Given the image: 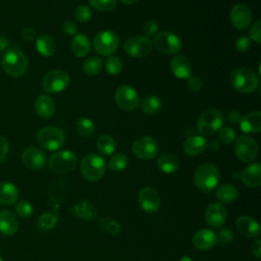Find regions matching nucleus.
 <instances>
[{
  "instance_id": "13",
  "label": "nucleus",
  "mask_w": 261,
  "mask_h": 261,
  "mask_svg": "<svg viewBox=\"0 0 261 261\" xmlns=\"http://www.w3.org/2000/svg\"><path fill=\"white\" fill-rule=\"evenodd\" d=\"M117 105L126 111L135 110L140 104V97L137 91L129 85H121L115 92Z\"/></svg>"
},
{
  "instance_id": "4",
  "label": "nucleus",
  "mask_w": 261,
  "mask_h": 261,
  "mask_svg": "<svg viewBox=\"0 0 261 261\" xmlns=\"http://www.w3.org/2000/svg\"><path fill=\"white\" fill-rule=\"evenodd\" d=\"M230 83L236 91L243 94H250L258 88L259 79L250 68L240 67L230 74Z\"/></svg>"
},
{
  "instance_id": "22",
  "label": "nucleus",
  "mask_w": 261,
  "mask_h": 261,
  "mask_svg": "<svg viewBox=\"0 0 261 261\" xmlns=\"http://www.w3.org/2000/svg\"><path fill=\"white\" fill-rule=\"evenodd\" d=\"M242 182L248 188H257L261 185V165L253 163L243 169L240 175Z\"/></svg>"
},
{
  "instance_id": "32",
  "label": "nucleus",
  "mask_w": 261,
  "mask_h": 261,
  "mask_svg": "<svg viewBox=\"0 0 261 261\" xmlns=\"http://www.w3.org/2000/svg\"><path fill=\"white\" fill-rule=\"evenodd\" d=\"M239 196V192L237 188L232 185L225 184L220 186L216 191V198L221 203H232L234 200H237Z\"/></svg>"
},
{
  "instance_id": "26",
  "label": "nucleus",
  "mask_w": 261,
  "mask_h": 261,
  "mask_svg": "<svg viewBox=\"0 0 261 261\" xmlns=\"http://www.w3.org/2000/svg\"><path fill=\"white\" fill-rule=\"evenodd\" d=\"M207 140L202 136L189 137L182 145L184 152L190 156H196L201 154L207 149Z\"/></svg>"
},
{
  "instance_id": "52",
  "label": "nucleus",
  "mask_w": 261,
  "mask_h": 261,
  "mask_svg": "<svg viewBox=\"0 0 261 261\" xmlns=\"http://www.w3.org/2000/svg\"><path fill=\"white\" fill-rule=\"evenodd\" d=\"M21 36H22V39L24 41H28V42H32V41L37 39V33L32 28L23 29V31L21 32Z\"/></svg>"
},
{
  "instance_id": "7",
  "label": "nucleus",
  "mask_w": 261,
  "mask_h": 261,
  "mask_svg": "<svg viewBox=\"0 0 261 261\" xmlns=\"http://www.w3.org/2000/svg\"><path fill=\"white\" fill-rule=\"evenodd\" d=\"M223 114L220 110L212 108L203 112L197 122L198 132L203 136H211L218 132L223 124Z\"/></svg>"
},
{
  "instance_id": "17",
  "label": "nucleus",
  "mask_w": 261,
  "mask_h": 261,
  "mask_svg": "<svg viewBox=\"0 0 261 261\" xmlns=\"http://www.w3.org/2000/svg\"><path fill=\"white\" fill-rule=\"evenodd\" d=\"M21 160L28 168L33 170H39L45 166L47 162V157L41 149L32 146L23 150L21 154Z\"/></svg>"
},
{
  "instance_id": "49",
  "label": "nucleus",
  "mask_w": 261,
  "mask_h": 261,
  "mask_svg": "<svg viewBox=\"0 0 261 261\" xmlns=\"http://www.w3.org/2000/svg\"><path fill=\"white\" fill-rule=\"evenodd\" d=\"M188 82H187V86L188 88L193 91V92H199L201 89H202V81L199 76L197 75H191L189 79H187Z\"/></svg>"
},
{
  "instance_id": "41",
  "label": "nucleus",
  "mask_w": 261,
  "mask_h": 261,
  "mask_svg": "<svg viewBox=\"0 0 261 261\" xmlns=\"http://www.w3.org/2000/svg\"><path fill=\"white\" fill-rule=\"evenodd\" d=\"M92 7L99 11H110L112 10L117 3V0H89Z\"/></svg>"
},
{
  "instance_id": "36",
  "label": "nucleus",
  "mask_w": 261,
  "mask_h": 261,
  "mask_svg": "<svg viewBox=\"0 0 261 261\" xmlns=\"http://www.w3.org/2000/svg\"><path fill=\"white\" fill-rule=\"evenodd\" d=\"M75 128H76L79 135H81L84 138H90L95 133V124L88 117H80L76 120Z\"/></svg>"
},
{
  "instance_id": "43",
  "label": "nucleus",
  "mask_w": 261,
  "mask_h": 261,
  "mask_svg": "<svg viewBox=\"0 0 261 261\" xmlns=\"http://www.w3.org/2000/svg\"><path fill=\"white\" fill-rule=\"evenodd\" d=\"M216 237H217V244L219 243L222 246H226L232 242L233 231L229 227H220V229L216 233Z\"/></svg>"
},
{
  "instance_id": "18",
  "label": "nucleus",
  "mask_w": 261,
  "mask_h": 261,
  "mask_svg": "<svg viewBox=\"0 0 261 261\" xmlns=\"http://www.w3.org/2000/svg\"><path fill=\"white\" fill-rule=\"evenodd\" d=\"M230 21L238 30L247 29L252 20V14L245 4H236L230 10Z\"/></svg>"
},
{
  "instance_id": "2",
  "label": "nucleus",
  "mask_w": 261,
  "mask_h": 261,
  "mask_svg": "<svg viewBox=\"0 0 261 261\" xmlns=\"http://www.w3.org/2000/svg\"><path fill=\"white\" fill-rule=\"evenodd\" d=\"M1 65L7 74L13 77H19L28 69V59L18 48H10L3 54Z\"/></svg>"
},
{
  "instance_id": "27",
  "label": "nucleus",
  "mask_w": 261,
  "mask_h": 261,
  "mask_svg": "<svg viewBox=\"0 0 261 261\" xmlns=\"http://www.w3.org/2000/svg\"><path fill=\"white\" fill-rule=\"evenodd\" d=\"M17 187L9 181H0V205H12L18 201Z\"/></svg>"
},
{
  "instance_id": "23",
  "label": "nucleus",
  "mask_w": 261,
  "mask_h": 261,
  "mask_svg": "<svg viewBox=\"0 0 261 261\" xmlns=\"http://www.w3.org/2000/svg\"><path fill=\"white\" fill-rule=\"evenodd\" d=\"M19 222L16 216L9 210H0V232L5 236H12L17 232Z\"/></svg>"
},
{
  "instance_id": "19",
  "label": "nucleus",
  "mask_w": 261,
  "mask_h": 261,
  "mask_svg": "<svg viewBox=\"0 0 261 261\" xmlns=\"http://www.w3.org/2000/svg\"><path fill=\"white\" fill-rule=\"evenodd\" d=\"M195 248L206 251L210 250L217 245V237L214 231L208 228H201L197 230L192 239Z\"/></svg>"
},
{
  "instance_id": "1",
  "label": "nucleus",
  "mask_w": 261,
  "mask_h": 261,
  "mask_svg": "<svg viewBox=\"0 0 261 261\" xmlns=\"http://www.w3.org/2000/svg\"><path fill=\"white\" fill-rule=\"evenodd\" d=\"M220 172L218 167L210 162L200 165L194 172L193 180L195 186L202 192L209 193L218 185Z\"/></svg>"
},
{
  "instance_id": "24",
  "label": "nucleus",
  "mask_w": 261,
  "mask_h": 261,
  "mask_svg": "<svg viewBox=\"0 0 261 261\" xmlns=\"http://www.w3.org/2000/svg\"><path fill=\"white\" fill-rule=\"evenodd\" d=\"M35 110L41 118L48 119L55 112V103L50 96L46 94L39 95L35 101Z\"/></svg>"
},
{
  "instance_id": "59",
  "label": "nucleus",
  "mask_w": 261,
  "mask_h": 261,
  "mask_svg": "<svg viewBox=\"0 0 261 261\" xmlns=\"http://www.w3.org/2000/svg\"><path fill=\"white\" fill-rule=\"evenodd\" d=\"M0 261H3V259H2V258H1V257H0Z\"/></svg>"
},
{
  "instance_id": "12",
  "label": "nucleus",
  "mask_w": 261,
  "mask_h": 261,
  "mask_svg": "<svg viewBox=\"0 0 261 261\" xmlns=\"http://www.w3.org/2000/svg\"><path fill=\"white\" fill-rule=\"evenodd\" d=\"M155 48L163 54H175L181 49L179 38L170 32H160L154 38Z\"/></svg>"
},
{
  "instance_id": "29",
  "label": "nucleus",
  "mask_w": 261,
  "mask_h": 261,
  "mask_svg": "<svg viewBox=\"0 0 261 261\" xmlns=\"http://www.w3.org/2000/svg\"><path fill=\"white\" fill-rule=\"evenodd\" d=\"M91 41L85 34L75 35L71 41V51L77 57H84L90 53Z\"/></svg>"
},
{
  "instance_id": "15",
  "label": "nucleus",
  "mask_w": 261,
  "mask_h": 261,
  "mask_svg": "<svg viewBox=\"0 0 261 261\" xmlns=\"http://www.w3.org/2000/svg\"><path fill=\"white\" fill-rule=\"evenodd\" d=\"M138 200L141 208L147 213H155L161 205L158 192L152 187H145L140 190Z\"/></svg>"
},
{
  "instance_id": "6",
  "label": "nucleus",
  "mask_w": 261,
  "mask_h": 261,
  "mask_svg": "<svg viewBox=\"0 0 261 261\" xmlns=\"http://www.w3.org/2000/svg\"><path fill=\"white\" fill-rule=\"evenodd\" d=\"M77 163L76 155L69 150L57 151L49 158L50 169L57 174H66L71 172Z\"/></svg>"
},
{
  "instance_id": "38",
  "label": "nucleus",
  "mask_w": 261,
  "mask_h": 261,
  "mask_svg": "<svg viewBox=\"0 0 261 261\" xmlns=\"http://www.w3.org/2000/svg\"><path fill=\"white\" fill-rule=\"evenodd\" d=\"M128 163V159L124 153H116L109 160V168L113 171L123 170Z\"/></svg>"
},
{
  "instance_id": "3",
  "label": "nucleus",
  "mask_w": 261,
  "mask_h": 261,
  "mask_svg": "<svg viewBox=\"0 0 261 261\" xmlns=\"http://www.w3.org/2000/svg\"><path fill=\"white\" fill-rule=\"evenodd\" d=\"M106 171V162L98 154L90 153L83 157L81 162V173L88 181L100 180Z\"/></svg>"
},
{
  "instance_id": "56",
  "label": "nucleus",
  "mask_w": 261,
  "mask_h": 261,
  "mask_svg": "<svg viewBox=\"0 0 261 261\" xmlns=\"http://www.w3.org/2000/svg\"><path fill=\"white\" fill-rule=\"evenodd\" d=\"M7 45H8L7 39H6L5 37L0 36V50L3 49V48H5V47H7Z\"/></svg>"
},
{
  "instance_id": "9",
  "label": "nucleus",
  "mask_w": 261,
  "mask_h": 261,
  "mask_svg": "<svg viewBox=\"0 0 261 261\" xmlns=\"http://www.w3.org/2000/svg\"><path fill=\"white\" fill-rule=\"evenodd\" d=\"M69 84V75L62 69H54L47 72L42 81L43 89L46 93L54 94L62 92Z\"/></svg>"
},
{
  "instance_id": "50",
  "label": "nucleus",
  "mask_w": 261,
  "mask_h": 261,
  "mask_svg": "<svg viewBox=\"0 0 261 261\" xmlns=\"http://www.w3.org/2000/svg\"><path fill=\"white\" fill-rule=\"evenodd\" d=\"M76 24L72 21V20H64L62 23H61V31L67 35V36H73L76 34Z\"/></svg>"
},
{
  "instance_id": "54",
  "label": "nucleus",
  "mask_w": 261,
  "mask_h": 261,
  "mask_svg": "<svg viewBox=\"0 0 261 261\" xmlns=\"http://www.w3.org/2000/svg\"><path fill=\"white\" fill-rule=\"evenodd\" d=\"M251 252L252 254L256 257V258H260L261 257V241L260 240H256L252 246H251Z\"/></svg>"
},
{
  "instance_id": "40",
  "label": "nucleus",
  "mask_w": 261,
  "mask_h": 261,
  "mask_svg": "<svg viewBox=\"0 0 261 261\" xmlns=\"http://www.w3.org/2000/svg\"><path fill=\"white\" fill-rule=\"evenodd\" d=\"M15 212L17 215H19L22 218H27L30 217L33 214L34 208L31 205L30 202L25 201V200H21V201H17L15 203Z\"/></svg>"
},
{
  "instance_id": "39",
  "label": "nucleus",
  "mask_w": 261,
  "mask_h": 261,
  "mask_svg": "<svg viewBox=\"0 0 261 261\" xmlns=\"http://www.w3.org/2000/svg\"><path fill=\"white\" fill-rule=\"evenodd\" d=\"M105 69L109 74H118L122 70V62L118 57L110 56L105 61Z\"/></svg>"
},
{
  "instance_id": "33",
  "label": "nucleus",
  "mask_w": 261,
  "mask_h": 261,
  "mask_svg": "<svg viewBox=\"0 0 261 261\" xmlns=\"http://www.w3.org/2000/svg\"><path fill=\"white\" fill-rule=\"evenodd\" d=\"M140 104H141L142 111L148 115L156 114L157 112H159V110L162 107L161 100L155 95H149L145 97L143 101L140 102Z\"/></svg>"
},
{
  "instance_id": "57",
  "label": "nucleus",
  "mask_w": 261,
  "mask_h": 261,
  "mask_svg": "<svg viewBox=\"0 0 261 261\" xmlns=\"http://www.w3.org/2000/svg\"><path fill=\"white\" fill-rule=\"evenodd\" d=\"M138 0H121V2H123L124 4H126V5H130V4H134V3H136Z\"/></svg>"
},
{
  "instance_id": "14",
  "label": "nucleus",
  "mask_w": 261,
  "mask_h": 261,
  "mask_svg": "<svg viewBox=\"0 0 261 261\" xmlns=\"http://www.w3.org/2000/svg\"><path fill=\"white\" fill-rule=\"evenodd\" d=\"M159 151L158 143L155 139L149 136H144L137 139L133 144L134 154L141 159H153Z\"/></svg>"
},
{
  "instance_id": "10",
  "label": "nucleus",
  "mask_w": 261,
  "mask_h": 261,
  "mask_svg": "<svg viewBox=\"0 0 261 261\" xmlns=\"http://www.w3.org/2000/svg\"><path fill=\"white\" fill-rule=\"evenodd\" d=\"M119 46V38L112 31H102L95 36V51L102 56H110Z\"/></svg>"
},
{
  "instance_id": "16",
  "label": "nucleus",
  "mask_w": 261,
  "mask_h": 261,
  "mask_svg": "<svg viewBox=\"0 0 261 261\" xmlns=\"http://www.w3.org/2000/svg\"><path fill=\"white\" fill-rule=\"evenodd\" d=\"M226 208L223 204L214 202L207 206L204 214L206 223L212 228H220L226 220Z\"/></svg>"
},
{
  "instance_id": "8",
  "label": "nucleus",
  "mask_w": 261,
  "mask_h": 261,
  "mask_svg": "<svg viewBox=\"0 0 261 261\" xmlns=\"http://www.w3.org/2000/svg\"><path fill=\"white\" fill-rule=\"evenodd\" d=\"M234 152L237 157L245 163L253 162L259 153V147L257 142L248 136H240L236 139Z\"/></svg>"
},
{
  "instance_id": "42",
  "label": "nucleus",
  "mask_w": 261,
  "mask_h": 261,
  "mask_svg": "<svg viewBox=\"0 0 261 261\" xmlns=\"http://www.w3.org/2000/svg\"><path fill=\"white\" fill-rule=\"evenodd\" d=\"M218 138L223 144H231L236 141V132L230 126H221L218 129Z\"/></svg>"
},
{
  "instance_id": "48",
  "label": "nucleus",
  "mask_w": 261,
  "mask_h": 261,
  "mask_svg": "<svg viewBox=\"0 0 261 261\" xmlns=\"http://www.w3.org/2000/svg\"><path fill=\"white\" fill-rule=\"evenodd\" d=\"M249 35H250V39H252L256 43L259 44L261 42V21L260 20L256 21L252 25V28L249 31Z\"/></svg>"
},
{
  "instance_id": "30",
  "label": "nucleus",
  "mask_w": 261,
  "mask_h": 261,
  "mask_svg": "<svg viewBox=\"0 0 261 261\" xmlns=\"http://www.w3.org/2000/svg\"><path fill=\"white\" fill-rule=\"evenodd\" d=\"M36 48L42 56L49 57L55 53L56 43L51 36L41 35L36 39Z\"/></svg>"
},
{
  "instance_id": "46",
  "label": "nucleus",
  "mask_w": 261,
  "mask_h": 261,
  "mask_svg": "<svg viewBox=\"0 0 261 261\" xmlns=\"http://www.w3.org/2000/svg\"><path fill=\"white\" fill-rule=\"evenodd\" d=\"M102 227L110 233H117L120 230V225L115 219L106 218L102 221Z\"/></svg>"
},
{
  "instance_id": "51",
  "label": "nucleus",
  "mask_w": 261,
  "mask_h": 261,
  "mask_svg": "<svg viewBox=\"0 0 261 261\" xmlns=\"http://www.w3.org/2000/svg\"><path fill=\"white\" fill-rule=\"evenodd\" d=\"M9 152V143L6 138L0 136V164L4 162Z\"/></svg>"
},
{
  "instance_id": "31",
  "label": "nucleus",
  "mask_w": 261,
  "mask_h": 261,
  "mask_svg": "<svg viewBox=\"0 0 261 261\" xmlns=\"http://www.w3.org/2000/svg\"><path fill=\"white\" fill-rule=\"evenodd\" d=\"M157 165L159 169L164 173H174L178 167L179 162L177 158L170 153H163L157 159Z\"/></svg>"
},
{
  "instance_id": "21",
  "label": "nucleus",
  "mask_w": 261,
  "mask_h": 261,
  "mask_svg": "<svg viewBox=\"0 0 261 261\" xmlns=\"http://www.w3.org/2000/svg\"><path fill=\"white\" fill-rule=\"evenodd\" d=\"M170 69L177 79L187 80L192 75V64L185 55L174 56L170 61Z\"/></svg>"
},
{
  "instance_id": "45",
  "label": "nucleus",
  "mask_w": 261,
  "mask_h": 261,
  "mask_svg": "<svg viewBox=\"0 0 261 261\" xmlns=\"http://www.w3.org/2000/svg\"><path fill=\"white\" fill-rule=\"evenodd\" d=\"M234 47L239 52H246L251 47V39L247 36H241L237 39L234 43Z\"/></svg>"
},
{
  "instance_id": "53",
  "label": "nucleus",
  "mask_w": 261,
  "mask_h": 261,
  "mask_svg": "<svg viewBox=\"0 0 261 261\" xmlns=\"http://www.w3.org/2000/svg\"><path fill=\"white\" fill-rule=\"evenodd\" d=\"M227 118L229 120V122L236 124V123H240L242 120V115L238 110H230L227 114Z\"/></svg>"
},
{
  "instance_id": "20",
  "label": "nucleus",
  "mask_w": 261,
  "mask_h": 261,
  "mask_svg": "<svg viewBox=\"0 0 261 261\" xmlns=\"http://www.w3.org/2000/svg\"><path fill=\"white\" fill-rule=\"evenodd\" d=\"M236 227L238 231L249 239L257 238L260 234L259 223L250 216H240L236 220Z\"/></svg>"
},
{
  "instance_id": "55",
  "label": "nucleus",
  "mask_w": 261,
  "mask_h": 261,
  "mask_svg": "<svg viewBox=\"0 0 261 261\" xmlns=\"http://www.w3.org/2000/svg\"><path fill=\"white\" fill-rule=\"evenodd\" d=\"M207 148L209 150H211V151H217L220 148V146H219V144L216 141H213V142L207 144Z\"/></svg>"
},
{
  "instance_id": "37",
  "label": "nucleus",
  "mask_w": 261,
  "mask_h": 261,
  "mask_svg": "<svg viewBox=\"0 0 261 261\" xmlns=\"http://www.w3.org/2000/svg\"><path fill=\"white\" fill-rule=\"evenodd\" d=\"M102 69V60L98 57H90L83 63V70L87 75H96Z\"/></svg>"
},
{
  "instance_id": "44",
  "label": "nucleus",
  "mask_w": 261,
  "mask_h": 261,
  "mask_svg": "<svg viewBox=\"0 0 261 261\" xmlns=\"http://www.w3.org/2000/svg\"><path fill=\"white\" fill-rule=\"evenodd\" d=\"M74 17L80 22H87L92 17V10L87 5H81L75 9Z\"/></svg>"
},
{
  "instance_id": "35",
  "label": "nucleus",
  "mask_w": 261,
  "mask_h": 261,
  "mask_svg": "<svg viewBox=\"0 0 261 261\" xmlns=\"http://www.w3.org/2000/svg\"><path fill=\"white\" fill-rule=\"evenodd\" d=\"M58 221V217L53 212H44L42 213L37 221V226L41 230H50L53 229Z\"/></svg>"
},
{
  "instance_id": "60",
  "label": "nucleus",
  "mask_w": 261,
  "mask_h": 261,
  "mask_svg": "<svg viewBox=\"0 0 261 261\" xmlns=\"http://www.w3.org/2000/svg\"><path fill=\"white\" fill-rule=\"evenodd\" d=\"M0 251H1V247H0Z\"/></svg>"
},
{
  "instance_id": "5",
  "label": "nucleus",
  "mask_w": 261,
  "mask_h": 261,
  "mask_svg": "<svg viewBox=\"0 0 261 261\" xmlns=\"http://www.w3.org/2000/svg\"><path fill=\"white\" fill-rule=\"evenodd\" d=\"M65 136L63 132L55 126H45L37 133V143L39 146L48 151H55L64 144Z\"/></svg>"
},
{
  "instance_id": "34",
  "label": "nucleus",
  "mask_w": 261,
  "mask_h": 261,
  "mask_svg": "<svg viewBox=\"0 0 261 261\" xmlns=\"http://www.w3.org/2000/svg\"><path fill=\"white\" fill-rule=\"evenodd\" d=\"M97 149L102 155H111L116 149V143L112 137L103 134L97 139Z\"/></svg>"
},
{
  "instance_id": "28",
  "label": "nucleus",
  "mask_w": 261,
  "mask_h": 261,
  "mask_svg": "<svg viewBox=\"0 0 261 261\" xmlns=\"http://www.w3.org/2000/svg\"><path fill=\"white\" fill-rule=\"evenodd\" d=\"M72 214L85 221H93L96 218V208L87 201H80L71 207Z\"/></svg>"
},
{
  "instance_id": "25",
  "label": "nucleus",
  "mask_w": 261,
  "mask_h": 261,
  "mask_svg": "<svg viewBox=\"0 0 261 261\" xmlns=\"http://www.w3.org/2000/svg\"><path fill=\"white\" fill-rule=\"evenodd\" d=\"M243 133L257 134L261 130V113L260 111H252L245 117H242L239 123Z\"/></svg>"
},
{
  "instance_id": "47",
  "label": "nucleus",
  "mask_w": 261,
  "mask_h": 261,
  "mask_svg": "<svg viewBox=\"0 0 261 261\" xmlns=\"http://www.w3.org/2000/svg\"><path fill=\"white\" fill-rule=\"evenodd\" d=\"M158 28H159V25H158V23H157L156 20H154V19H149V20H147V21L144 23V25H143V32H144V34H145L146 37H149V36L154 35V34L158 31Z\"/></svg>"
},
{
  "instance_id": "58",
  "label": "nucleus",
  "mask_w": 261,
  "mask_h": 261,
  "mask_svg": "<svg viewBox=\"0 0 261 261\" xmlns=\"http://www.w3.org/2000/svg\"><path fill=\"white\" fill-rule=\"evenodd\" d=\"M179 261H193L190 257H188V256H185V257H182Z\"/></svg>"
},
{
  "instance_id": "11",
  "label": "nucleus",
  "mask_w": 261,
  "mask_h": 261,
  "mask_svg": "<svg viewBox=\"0 0 261 261\" xmlns=\"http://www.w3.org/2000/svg\"><path fill=\"white\" fill-rule=\"evenodd\" d=\"M152 50V42L146 36H134L124 43V51L127 55L136 58L146 57Z\"/></svg>"
}]
</instances>
